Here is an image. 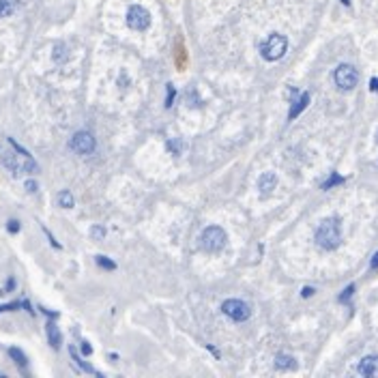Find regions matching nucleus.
<instances>
[{
    "mask_svg": "<svg viewBox=\"0 0 378 378\" xmlns=\"http://www.w3.org/2000/svg\"><path fill=\"white\" fill-rule=\"evenodd\" d=\"M316 243L327 252L338 250L342 243V228L338 217H327V219L320 221V226L316 228Z\"/></svg>",
    "mask_w": 378,
    "mask_h": 378,
    "instance_id": "f257e3e1",
    "label": "nucleus"
},
{
    "mask_svg": "<svg viewBox=\"0 0 378 378\" xmlns=\"http://www.w3.org/2000/svg\"><path fill=\"white\" fill-rule=\"evenodd\" d=\"M226 243H228V236H226L224 228H219V226H209L200 236V247L209 253L221 252L226 247Z\"/></svg>",
    "mask_w": 378,
    "mask_h": 378,
    "instance_id": "f03ea898",
    "label": "nucleus"
},
{
    "mask_svg": "<svg viewBox=\"0 0 378 378\" xmlns=\"http://www.w3.org/2000/svg\"><path fill=\"white\" fill-rule=\"evenodd\" d=\"M286 50H288V39L284 37V35H279V33H273V35H269V39L265 41V43L260 45V54H262V58L265 60H279L284 54H286Z\"/></svg>",
    "mask_w": 378,
    "mask_h": 378,
    "instance_id": "7ed1b4c3",
    "label": "nucleus"
},
{
    "mask_svg": "<svg viewBox=\"0 0 378 378\" xmlns=\"http://www.w3.org/2000/svg\"><path fill=\"white\" fill-rule=\"evenodd\" d=\"M221 312L230 320H234V323H243V320H247L252 316L250 305L241 301V299H228V301H224L221 303Z\"/></svg>",
    "mask_w": 378,
    "mask_h": 378,
    "instance_id": "20e7f679",
    "label": "nucleus"
},
{
    "mask_svg": "<svg viewBox=\"0 0 378 378\" xmlns=\"http://www.w3.org/2000/svg\"><path fill=\"white\" fill-rule=\"evenodd\" d=\"M333 80L340 90H353L359 82V73L353 65H340L333 73Z\"/></svg>",
    "mask_w": 378,
    "mask_h": 378,
    "instance_id": "39448f33",
    "label": "nucleus"
},
{
    "mask_svg": "<svg viewBox=\"0 0 378 378\" xmlns=\"http://www.w3.org/2000/svg\"><path fill=\"white\" fill-rule=\"evenodd\" d=\"M127 26L131 30H146L151 26V13L140 4H131L127 11Z\"/></svg>",
    "mask_w": 378,
    "mask_h": 378,
    "instance_id": "423d86ee",
    "label": "nucleus"
},
{
    "mask_svg": "<svg viewBox=\"0 0 378 378\" xmlns=\"http://www.w3.org/2000/svg\"><path fill=\"white\" fill-rule=\"evenodd\" d=\"M71 148L80 155H90L95 151V136L90 131H77L71 138Z\"/></svg>",
    "mask_w": 378,
    "mask_h": 378,
    "instance_id": "0eeeda50",
    "label": "nucleus"
},
{
    "mask_svg": "<svg viewBox=\"0 0 378 378\" xmlns=\"http://www.w3.org/2000/svg\"><path fill=\"white\" fill-rule=\"evenodd\" d=\"M359 374L367 378H378V357H365L359 363Z\"/></svg>",
    "mask_w": 378,
    "mask_h": 378,
    "instance_id": "6e6552de",
    "label": "nucleus"
},
{
    "mask_svg": "<svg viewBox=\"0 0 378 378\" xmlns=\"http://www.w3.org/2000/svg\"><path fill=\"white\" fill-rule=\"evenodd\" d=\"M275 185H277L275 172H265L260 179H258V189H260L262 196H269V194H271V191L275 189Z\"/></svg>",
    "mask_w": 378,
    "mask_h": 378,
    "instance_id": "1a4fd4ad",
    "label": "nucleus"
},
{
    "mask_svg": "<svg viewBox=\"0 0 378 378\" xmlns=\"http://www.w3.org/2000/svg\"><path fill=\"white\" fill-rule=\"evenodd\" d=\"M45 333H48V342L52 348H60V344H63V335H60L58 327H56L54 320H50L48 324H45Z\"/></svg>",
    "mask_w": 378,
    "mask_h": 378,
    "instance_id": "9d476101",
    "label": "nucleus"
},
{
    "mask_svg": "<svg viewBox=\"0 0 378 378\" xmlns=\"http://www.w3.org/2000/svg\"><path fill=\"white\" fill-rule=\"evenodd\" d=\"M69 355H71V359L75 361V365L80 367L82 372H86V374H92V376H101V372H97L95 367H92V365H89V363H86L84 359H82L80 355H77V350L73 348V346H69Z\"/></svg>",
    "mask_w": 378,
    "mask_h": 378,
    "instance_id": "9b49d317",
    "label": "nucleus"
},
{
    "mask_svg": "<svg viewBox=\"0 0 378 378\" xmlns=\"http://www.w3.org/2000/svg\"><path fill=\"white\" fill-rule=\"evenodd\" d=\"M294 106L290 108V112H288V118L290 121H292V118H297L299 114H301L305 108H307V103H309V92H301V95H299V99L297 101H292Z\"/></svg>",
    "mask_w": 378,
    "mask_h": 378,
    "instance_id": "f8f14e48",
    "label": "nucleus"
},
{
    "mask_svg": "<svg viewBox=\"0 0 378 378\" xmlns=\"http://www.w3.org/2000/svg\"><path fill=\"white\" fill-rule=\"evenodd\" d=\"M56 200H58V204L63 206V209H73V206H75L73 194H71L69 189H63V191H60V194H58V198H56Z\"/></svg>",
    "mask_w": 378,
    "mask_h": 378,
    "instance_id": "ddd939ff",
    "label": "nucleus"
},
{
    "mask_svg": "<svg viewBox=\"0 0 378 378\" xmlns=\"http://www.w3.org/2000/svg\"><path fill=\"white\" fill-rule=\"evenodd\" d=\"M294 365H297V363H294V359L290 355H277L275 357V367H277V370H292Z\"/></svg>",
    "mask_w": 378,
    "mask_h": 378,
    "instance_id": "4468645a",
    "label": "nucleus"
},
{
    "mask_svg": "<svg viewBox=\"0 0 378 378\" xmlns=\"http://www.w3.org/2000/svg\"><path fill=\"white\" fill-rule=\"evenodd\" d=\"M18 0H0V18H7L18 9Z\"/></svg>",
    "mask_w": 378,
    "mask_h": 378,
    "instance_id": "2eb2a0df",
    "label": "nucleus"
},
{
    "mask_svg": "<svg viewBox=\"0 0 378 378\" xmlns=\"http://www.w3.org/2000/svg\"><path fill=\"white\" fill-rule=\"evenodd\" d=\"M9 357H11V359L15 361V365H19V367H26V363H28L26 355L19 348H15V346H13V348H9Z\"/></svg>",
    "mask_w": 378,
    "mask_h": 378,
    "instance_id": "dca6fc26",
    "label": "nucleus"
},
{
    "mask_svg": "<svg viewBox=\"0 0 378 378\" xmlns=\"http://www.w3.org/2000/svg\"><path fill=\"white\" fill-rule=\"evenodd\" d=\"M165 148H168L172 155H179V153H183V148H185V142L183 140H168V144H165Z\"/></svg>",
    "mask_w": 378,
    "mask_h": 378,
    "instance_id": "f3484780",
    "label": "nucleus"
},
{
    "mask_svg": "<svg viewBox=\"0 0 378 378\" xmlns=\"http://www.w3.org/2000/svg\"><path fill=\"white\" fill-rule=\"evenodd\" d=\"M19 307L30 309V305L26 301H13V303H7V305H0V314H2V312H13V309H19Z\"/></svg>",
    "mask_w": 378,
    "mask_h": 378,
    "instance_id": "a211bd4d",
    "label": "nucleus"
},
{
    "mask_svg": "<svg viewBox=\"0 0 378 378\" xmlns=\"http://www.w3.org/2000/svg\"><path fill=\"white\" fill-rule=\"evenodd\" d=\"M95 262H97V265H99L101 269H106V271H114V269H116V262H112L108 256H97Z\"/></svg>",
    "mask_w": 378,
    "mask_h": 378,
    "instance_id": "6ab92c4d",
    "label": "nucleus"
},
{
    "mask_svg": "<svg viewBox=\"0 0 378 378\" xmlns=\"http://www.w3.org/2000/svg\"><path fill=\"white\" fill-rule=\"evenodd\" d=\"M65 52H67L65 43H56V45H54V60H56V63H63V60L67 58Z\"/></svg>",
    "mask_w": 378,
    "mask_h": 378,
    "instance_id": "aec40b11",
    "label": "nucleus"
},
{
    "mask_svg": "<svg viewBox=\"0 0 378 378\" xmlns=\"http://www.w3.org/2000/svg\"><path fill=\"white\" fill-rule=\"evenodd\" d=\"M340 183H344V179H342L340 177V174H331V179L329 180H324V183H323V189H331V187H333V185H340Z\"/></svg>",
    "mask_w": 378,
    "mask_h": 378,
    "instance_id": "412c9836",
    "label": "nucleus"
},
{
    "mask_svg": "<svg viewBox=\"0 0 378 378\" xmlns=\"http://www.w3.org/2000/svg\"><path fill=\"white\" fill-rule=\"evenodd\" d=\"M90 236H92V239H103V236H106V230H103L101 226H92L90 228Z\"/></svg>",
    "mask_w": 378,
    "mask_h": 378,
    "instance_id": "4be33fe9",
    "label": "nucleus"
},
{
    "mask_svg": "<svg viewBox=\"0 0 378 378\" xmlns=\"http://www.w3.org/2000/svg\"><path fill=\"white\" fill-rule=\"evenodd\" d=\"M353 292H355V286L350 284V286L344 290V294H340V303H346V301H348V299L353 297Z\"/></svg>",
    "mask_w": 378,
    "mask_h": 378,
    "instance_id": "5701e85b",
    "label": "nucleus"
},
{
    "mask_svg": "<svg viewBox=\"0 0 378 378\" xmlns=\"http://www.w3.org/2000/svg\"><path fill=\"white\" fill-rule=\"evenodd\" d=\"M7 230L11 232V234H18V232H19V221L18 219H9L7 221Z\"/></svg>",
    "mask_w": 378,
    "mask_h": 378,
    "instance_id": "b1692460",
    "label": "nucleus"
},
{
    "mask_svg": "<svg viewBox=\"0 0 378 378\" xmlns=\"http://www.w3.org/2000/svg\"><path fill=\"white\" fill-rule=\"evenodd\" d=\"M172 101H174V86L168 84V97H165V108L172 106Z\"/></svg>",
    "mask_w": 378,
    "mask_h": 378,
    "instance_id": "393cba45",
    "label": "nucleus"
},
{
    "mask_svg": "<svg viewBox=\"0 0 378 378\" xmlns=\"http://www.w3.org/2000/svg\"><path fill=\"white\" fill-rule=\"evenodd\" d=\"M26 189H28V191H30V194H35V191H37V189H39V185H37V183H35V180H26Z\"/></svg>",
    "mask_w": 378,
    "mask_h": 378,
    "instance_id": "a878e982",
    "label": "nucleus"
},
{
    "mask_svg": "<svg viewBox=\"0 0 378 378\" xmlns=\"http://www.w3.org/2000/svg\"><path fill=\"white\" fill-rule=\"evenodd\" d=\"M15 288V279L13 277H9V282H7V286H4V290H0V294H4V292H9V290H13Z\"/></svg>",
    "mask_w": 378,
    "mask_h": 378,
    "instance_id": "bb28decb",
    "label": "nucleus"
},
{
    "mask_svg": "<svg viewBox=\"0 0 378 378\" xmlns=\"http://www.w3.org/2000/svg\"><path fill=\"white\" fill-rule=\"evenodd\" d=\"M82 353H84L86 357H89V355L92 353V348H90V344H89V342H86V340H82Z\"/></svg>",
    "mask_w": 378,
    "mask_h": 378,
    "instance_id": "cd10ccee",
    "label": "nucleus"
},
{
    "mask_svg": "<svg viewBox=\"0 0 378 378\" xmlns=\"http://www.w3.org/2000/svg\"><path fill=\"white\" fill-rule=\"evenodd\" d=\"M370 90L378 92V77H372V80H370Z\"/></svg>",
    "mask_w": 378,
    "mask_h": 378,
    "instance_id": "c85d7f7f",
    "label": "nucleus"
},
{
    "mask_svg": "<svg viewBox=\"0 0 378 378\" xmlns=\"http://www.w3.org/2000/svg\"><path fill=\"white\" fill-rule=\"evenodd\" d=\"M370 269H372V271H376V269H378V252L374 253V258H372V262H370Z\"/></svg>",
    "mask_w": 378,
    "mask_h": 378,
    "instance_id": "c756f323",
    "label": "nucleus"
},
{
    "mask_svg": "<svg viewBox=\"0 0 378 378\" xmlns=\"http://www.w3.org/2000/svg\"><path fill=\"white\" fill-rule=\"evenodd\" d=\"M312 294H314V288H303L301 297H312Z\"/></svg>",
    "mask_w": 378,
    "mask_h": 378,
    "instance_id": "7c9ffc66",
    "label": "nucleus"
},
{
    "mask_svg": "<svg viewBox=\"0 0 378 378\" xmlns=\"http://www.w3.org/2000/svg\"><path fill=\"white\" fill-rule=\"evenodd\" d=\"M342 2H344V4H348V2H350V0H342Z\"/></svg>",
    "mask_w": 378,
    "mask_h": 378,
    "instance_id": "2f4dec72",
    "label": "nucleus"
}]
</instances>
